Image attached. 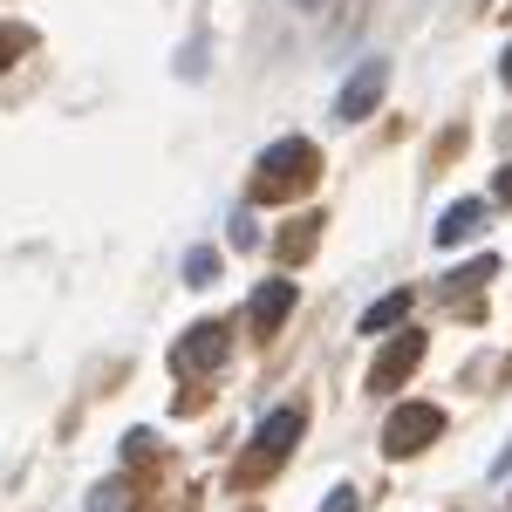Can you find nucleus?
Wrapping results in <instances>:
<instances>
[{
	"mask_svg": "<svg viewBox=\"0 0 512 512\" xmlns=\"http://www.w3.org/2000/svg\"><path fill=\"white\" fill-rule=\"evenodd\" d=\"M301 424H308V417H301L294 403H287V410H274V417H267V424L253 431V444H246V458L233 465V478H239V485H260V478L274 472V465H287V451L301 444Z\"/></svg>",
	"mask_w": 512,
	"mask_h": 512,
	"instance_id": "f257e3e1",
	"label": "nucleus"
},
{
	"mask_svg": "<svg viewBox=\"0 0 512 512\" xmlns=\"http://www.w3.org/2000/svg\"><path fill=\"white\" fill-rule=\"evenodd\" d=\"M315 171H321V158H315V144L308 137H280L267 158L253 164V192L267 198H287V192H301V185H315Z\"/></svg>",
	"mask_w": 512,
	"mask_h": 512,
	"instance_id": "f03ea898",
	"label": "nucleus"
},
{
	"mask_svg": "<svg viewBox=\"0 0 512 512\" xmlns=\"http://www.w3.org/2000/svg\"><path fill=\"white\" fill-rule=\"evenodd\" d=\"M444 410L437 403H396L390 417H383V458H417V451H431L437 437H444Z\"/></svg>",
	"mask_w": 512,
	"mask_h": 512,
	"instance_id": "7ed1b4c3",
	"label": "nucleus"
},
{
	"mask_svg": "<svg viewBox=\"0 0 512 512\" xmlns=\"http://www.w3.org/2000/svg\"><path fill=\"white\" fill-rule=\"evenodd\" d=\"M226 349H233V335H226L219 321H198V328H185V335L171 342V369H178V376H212V369L226 362Z\"/></svg>",
	"mask_w": 512,
	"mask_h": 512,
	"instance_id": "20e7f679",
	"label": "nucleus"
},
{
	"mask_svg": "<svg viewBox=\"0 0 512 512\" xmlns=\"http://www.w3.org/2000/svg\"><path fill=\"white\" fill-rule=\"evenodd\" d=\"M383 89H390V62H383V55H362V62H355V76L342 82V96H335V117L362 123L376 103H383Z\"/></svg>",
	"mask_w": 512,
	"mask_h": 512,
	"instance_id": "39448f33",
	"label": "nucleus"
},
{
	"mask_svg": "<svg viewBox=\"0 0 512 512\" xmlns=\"http://www.w3.org/2000/svg\"><path fill=\"white\" fill-rule=\"evenodd\" d=\"M417 362H424V335H417V328H396L390 349L376 355V369H369V390H376V396H383V390H403Z\"/></svg>",
	"mask_w": 512,
	"mask_h": 512,
	"instance_id": "423d86ee",
	"label": "nucleus"
},
{
	"mask_svg": "<svg viewBox=\"0 0 512 512\" xmlns=\"http://www.w3.org/2000/svg\"><path fill=\"white\" fill-rule=\"evenodd\" d=\"M294 301H301V287H294V280H260V287H253V301H246L253 335H274L280 321L294 315Z\"/></svg>",
	"mask_w": 512,
	"mask_h": 512,
	"instance_id": "0eeeda50",
	"label": "nucleus"
},
{
	"mask_svg": "<svg viewBox=\"0 0 512 512\" xmlns=\"http://www.w3.org/2000/svg\"><path fill=\"white\" fill-rule=\"evenodd\" d=\"M485 219H492V205H485V198H458V205L437 219V233H431V239H437V246H458V239H472Z\"/></svg>",
	"mask_w": 512,
	"mask_h": 512,
	"instance_id": "6e6552de",
	"label": "nucleus"
},
{
	"mask_svg": "<svg viewBox=\"0 0 512 512\" xmlns=\"http://www.w3.org/2000/svg\"><path fill=\"white\" fill-rule=\"evenodd\" d=\"M410 301H417V294H410V287H396V294H383V301H369L355 328H362V335H390V328H403V315H410Z\"/></svg>",
	"mask_w": 512,
	"mask_h": 512,
	"instance_id": "1a4fd4ad",
	"label": "nucleus"
},
{
	"mask_svg": "<svg viewBox=\"0 0 512 512\" xmlns=\"http://www.w3.org/2000/svg\"><path fill=\"white\" fill-rule=\"evenodd\" d=\"M492 274H499V253H478L472 267H451V274L437 280V294H472V287H485Z\"/></svg>",
	"mask_w": 512,
	"mask_h": 512,
	"instance_id": "9d476101",
	"label": "nucleus"
},
{
	"mask_svg": "<svg viewBox=\"0 0 512 512\" xmlns=\"http://www.w3.org/2000/svg\"><path fill=\"white\" fill-rule=\"evenodd\" d=\"M219 267H226V260H219L212 246H198V253H185V287H212V280H219Z\"/></svg>",
	"mask_w": 512,
	"mask_h": 512,
	"instance_id": "9b49d317",
	"label": "nucleus"
},
{
	"mask_svg": "<svg viewBox=\"0 0 512 512\" xmlns=\"http://www.w3.org/2000/svg\"><path fill=\"white\" fill-rule=\"evenodd\" d=\"M89 512H130V492H123V478L96 485V492H89Z\"/></svg>",
	"mask_w": 512,
	"mask_h": 512,
	"instance_id": "f8f14e48",
	"label": "nucleus"
},
{
	"mask_svg": "<svg viewBox=\"0 0 512 512\" xmlns=\"http://www.w3.org/2000/svg\"><path fill=\"white\" fill-rule=\"evenodd\" d=\"M21 48H28V28H0V69L21 62Z\"/></svg>",
	"mask_w": 512,
	"mask_h": 512,
	"instance_id": "ddd939ff",
	"label": "nucleus"
},
{
	"mask_svg": "<svg viewBox=\"0 0 512 512\" xmlns=\"http://www.w3.org/2000/svg\"><path fill=\"white\" fill-rule=\"evenodd\" d=\"M321 512H355V485H335V492L321 499Z\"/></svg>",
	"mask_w": 512,
	"mask_h": 512,
	"instance_id": "4468645a",
	"label": "nucleus"
},
{
	"mask_svg": "<svg viewBox=\"0 0 512 512\" xmlns=\"http://www.w3.org/2000/svg\"><path fill=\"white\" fill-rule=\"evenodd\" d=\"M492 198H499V205H512V164H499V178H492Z\"/></svg>",
	"mask_w": 512,
	"mask_h": 512,
	"instance_id": "2eb2a0df",
	"label": "nucleus"
},
{
	"mask_svg": "<svg viewBox=\"0 0 512 512\" xmlns=\"http://www.w3.org/2000/svg\"><path fill=\"white\" fill-rule=\"evenodd\" d=\"M506 472H512V444L499 451V458H492V478H506Z\"/></svg>",
	"mask_w": 512,
	"mask_h": 512,
	"instance_id": "dca6fc26",
	"label": "nucleus"
},
{
	"mask_svg": "<svg viewBox=\"0 0 512 512\" xmlns=\"http://www.w3.org/2000/svg\"><path fill=\"white\" fill-rule=\"evenodd\" d=\"M499 69H506V82H512V48H506V62H499Z\"/></svg>",
	"mask_w": 512,
	"mask_h": 512,
	"instance_id": "f3484780",
	"label": "nucleus"
},
{
	"mask_svg": "<svg viewBox=\"0 0 512 512\" xmlns=\"http://www.w3.org/2000/svg\"><path fill=\"white\" fill-rule=\"evenodd\" d=\"M294 7H321V0H294Z\"/></svg>",
	"mask_w": 512,
	"mask_h": 512,
	"instance_id": "a211bd4d",
	"label": "nucleus"
},
{
	"mask_svg": "<svg viewBox=\"0 0 512 512\" xmlns=\"http://www.w3.org/2000/svg\"><path fill=\"white\" fill-rule=\"evenodd\" d=\"M506 512H512V492H506Z\"/></svg>",
	"mask_w": 512,
	"mask_h": 512,
	"instance_id": "6ab92c4d",
	"label": "nucleus"
}]
</instances>
